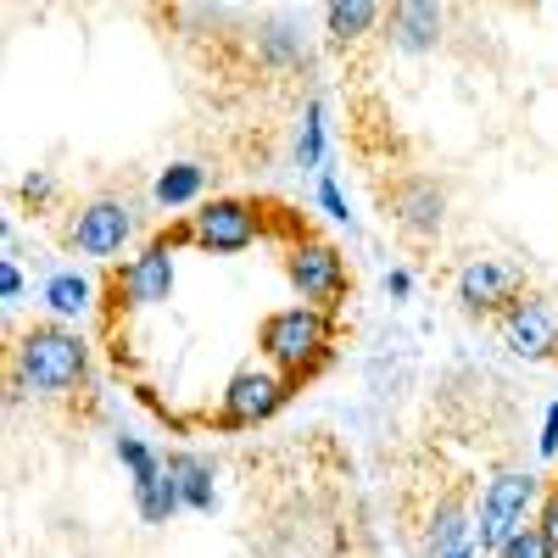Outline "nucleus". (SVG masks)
Segmentation results:
<instances>
[{
	"mask_svg": "<svg viewBox=\"0 0 558 558\" xmlns=\"http://www.w3.org/2000/svg\"><path fill=\"white\" fill-rule=\"evenodd\" d=\"M89 347L84 330L73 324H57V318H39L12 341V402L23 397H39V402H62L73 397L84 380H89Z\"/></svg>",
	"mask_w": 558,
	"mask_h": 558,
	"instance_id": "1",
	"label": "nucleus"
},
{
	"mask_svg": "<svg viewBox=\"0 0 558 558\" xmlns=\"http://www.w3.org/2000/svg\"><path fill=\"white\" fill-rule=\"evenodd\" d=\"M162 470L173 475L179 497H184V514H213L218 508V463L196 447H173L162 452Z\"/></svg>",
	"mask_w": 558,
	"mask_h": 558,
	"instance_id": "14",
	"label": "nucleus"
},
{
	"mask_svg": "<svg viewBox=\"0 0 558 558\" xmlns=\"http://www.w3.org/2000/svg\"><path fill=\"white\" fill-rule=\"evenodd\" d=\"M207 202V168L191 162V157H179L168 168H157L151 179V207L157 213H184V207H202Z\"/></svg>",
	"mask_w": 558,
	"mask_h": 558,
	"instance_id": "17",
	"label": "nucleus"
},
{
	"mask_svg": "<svg viewBox=\"0 0 558 558\" xmlns=\"http://www.w3.org/2000/svg\"><path fill=\"white\" fill-rule=\"evenodd\" d=\"M386 28V7L380 0H330L324 7V39L330 45H363L368 34H380Z\"/></svg>",
	"mask_w": 558,
	"mask_h": 558,
	"instance_id": "18",
	"label": "nucleus"
},
{
	"mask_svg": "<svg viewBox=\"0 0 558 558\" xmlns=\"http://www.w3.org/2000/svg\"><path fill=\"white\" fill-rule=\"evenodd\" d=\"M179 241L202 257H241L268 235V213L252 196H207L191 218H179Z\"/></svg>",
	"mask_w": 558,
	"mask_h": 558,
	"instance_id": "6",
	"label": "nucleus"
},
{
	"mask_svg": "<svg viewBox=\"0 0 558 558\" xmlns=\"http://www.w3.org/2000/svg\"><path fill=\"white\" fill-rule=\"evenodd\" d=\"M547 481L536 470H497L486 486H481V502H475V542H481V558H497L502 542H514L525 525H536V502H542Z\"/></svg>",
	"mask_w": 558,
	"mask_h": 558,
	"instance_id": "5",
	"label": "nucleus"
},
{
	"mask_svg": "<svg viewBox=\"0 0 558 558\" xmlns=\"http://www.w3.org/2000/svg\"><path fill=\"white\" fill-rule=\"evenodd\" d=\"M470 542H475V508H470V497H463V492L436 497L430 520H425V553L430 558H447V553L470 547Z\"/></svg>",
	"mask_w": 558,
	"mask_h": 558,
	"instance_id": "16",
	"label": "nucleus"
},
{
	"mask_svg": "<svg viewBox=\"0 0 558 558\" xmlns=\"http://www.w3.org/2000/svg\"><path fill=\"white\" fill-rule=\"evenodd\" d=\"M140 241V213L129 196H89L68 218V246L84 263H123Z\"/></svg>",
	"mask_w": 558,
	"mask_h": 558,
	"instance_id": "8",
	"label": "nucleus"
},
{
	"mask_svg": "<svg viewBox=\"0 0 558 558\" xmlns=\"http://www.w3.org/2000/svg\"><path fill=\"white\" fill-rule=\"evenodd\" d=\"M279 268H286V286L296 291V302H307L318 313H341L352 302V263L336 241L296 235L279 246Z\"/></svg>",
	"mask_w": 558,
	"mask_h": 558,
	"instance_id": "3",
	"label": "nucleus"
},
{
	"mask_svg": "<svg viewBox=\"0 0 558 558\" xmlns=\"http://www.w3.org/2000/svg\"><path fill=\"white\" fill-rule=\"evenodd\" d=\"M23 291H28L23 263H17V257H0V302H7V313H12V307H23Z\"/></svg>",
	"mask_w": 558,
	"mask_h": 558,
	"instance_id": "25",
	"label": "nucleus"
},
{
	"mask_svg": "<svg viewBox=\"0 0 558 558\" xmlns=\"http://www.w3.org/2000/svg\"><path fill=\"white\" fill-rule=\"evenodd\" d=\"M380 291H386L391 302H408V296H413V274H408V268H386V274H380Z\"/></svg>",
	"mask_w": 558,
	"mask_h": 558,
	"instance_id": "28",
	"label": "nucleus"
},
{
	"mask_svg": "<svg viewBox=\"0 0 558 558\" xmlns=\"http://www.w3.org/2000/svg\"><path fill=\"white\" fill-rule=\"evenodd\" d=\"M313 196H318V207H324V218H330V223H341V229H357V213H352V202H347V191H341V179H336L330 168L318 173Z\"/></svg>",
	"mask_w": 558,
	"mask_h": 558,
	"instance_id": "23",
	"label": "nucleus"
},
{
	"mask_svg": "<svg viewBox=\"0 0 558 558\" xmlns=\"http://www.w3.org/2000/svg\"><path fill=\"white\" fill-rule=\"evenodd\" d=\"M112 452H118V463L129 470V481H134V486H146V481H157V475H162V452H157L146 436L118 430V436H112Z\"/></svg>",
	"mask_w": 558,
	"mask_h": 558,
	"instance_id": "21",
	"label": "nucleus"
},
{
	"mask_svg": "<svg viewBox=\"0 0 558 558\" xmlns=\"http://www.w3.org/2000/svg\"><path fill=\"white\" fill-rule=\"evenodd\" d=\"M497 336L520 363H547V357H558V307L547 296L525 291L514 307L497 318Z\"/></svg>",
	"mask_w": 558,
	"mask_h": 558,
	"instance_id": "11",
	"label": "nucleus"
},
{
	"mask_svg": "<svg viewBox=\"0 0 558 558\" xmlns=\"http://www.w3.org/2000/svg\"><path fill=\"white\" fill-rule=\"evenodd\" d=\"M536 531L553 542V553H558V481H547V492H542V502H536Z\"/></svg>",
	"mask_w": 558,
	"mask_h": 558,
	"instance_id": "26",
	"label": "nucleus"
},
{
	"mask_svg": "<svg viewBox=\"0 0 558 558\" xmlns=\"http://www.w3.org/2000/svg\"><path fill=\"white\" fill-rule=\"evenodd\" d=\"M134 508H140V520H146V525H168V520H179V514H184V497H179L173 475L162 470L157 481L134 486Z\"/></svg>",
	"mask_w": 558,
	"mask_h": 558,
	"instance_id": "20",
	"label": "nucleus"
},
{
	"mask_svg": "<svg viewBox=\"0 0 558 558\" xmlns=\"http://www.w3.org/2000/svg\"><path fill=\"white\" fill-rule=\"evenodd\" d=\"M39 307L45 318H57V324H78L84 318H96L101 313V286H96V274H84L78 263H62L39 279Z\"/></svg>",
	"mask_w": 558,
	"mask_h": 558,
	"instance_id": "13",
	"label": "nucleus"
},
{
	"mask_svg": "<svg viewBox=\"0 0 558 558\" xmlns=\"http://www.w3.org/2000/svg\"><path fill=\"white\" fill-rule=\"evenodd\" d=\"M252 45H257V62H263L268 73H302V68H313L307 34H302L296 17H263Z\"/></svg>",
	"mask_w": 558,
	"mask_h": 558,
	"instance_id": "15",
	"label": "nucleus"
},
{
	"mask_svg": "<svg viewBox=\"0 0 558 558\" xmlns=\"http://www.w3.org/2000/svg\"><path fill=\"white\" fill-rule=\"evenodd\" d=\"M57 196H62V179H57L51 168H28V173L17 179V202H23L28 213H51Z\"/></svg>",
	"mask_w": 558,
	"mask_h": 558,
	"instance_id": "22",
	"label": "nucleus"
},
{
	"mask_svg": "<svg viewBox=\"0 0 558 558\" xmlns=\"http://www.w3.org/2000/svg\"><path fill=\"white\" fill-rule=\"evenodd\" d=\"M497 558H558V553H553V542H547L536 525H525L514 542H502V553H497Z\"/></svg>",
	"mask_w": 558,
	"mask_h": 558,
	"instance_id": "24",
	"label": "nucleus"
},
{
	"mask_svg": "<svg viewBox=\"0 0 558 558\" xmlns=\"http://www.w3.org/2000/svg\"><path fill=\"white\" fill-rule=\"evenodd\" d=\"M447 558H481V542H470V547H458V553H447Z\"/></svg>",
	"mask_w": 558,
	"mask_h": 558,
	"instance_id": "29",
	"label": "nucleus"
},
{
	"mask_svg": "<svg viewBox=\"0 0 558 558\" xmlns=\"http://www.w3.org/2000/svg\"><path fill=\"white\" fill-rule=\"evenodd\" d=\"M520 296H525V268L497 257V252H475L452 274V302L470 318H502Z\"/></svg>",
	"mask_w": 558,
	"mask_h": 558,
	"instance_id": "10",
	"label": "nucleus"
},
{
	"mask_svg": "<svg viewBox=\"0 0 558 558\" xmlns=\"http://www.w3.org/2000/svg\"><path fill=\"white\" fill-rule=\"evenodd\" d=\"M291 397H296V386L279 375L274 363L252 357L218 391V430H257V425H268V418L286 413Z\"/></svg>",
	"mask_w": 558,
	"mask_h": 558,
	"instance_id": "7",
	"label": "nucleus"
},
{
	"mask_svg": "<svg viewBox=\"0 0 558 558\" xmlns=\"http://www.w3.org/2000/svg\"><path fill=\"white\" fill-rule=\"evenodd\" d=\"M179 229L168 223V229H157V235H146L123 263H118V274H112V296H118V307L123 313H157V307H168L173 302V291H179Z\"/></svg>",
	"mask_w": 558,
	"mask_h": 558,
	"instance_id": "4",
	"label": "nucleus"
},
{
	"mask_svg": "<svg viewBox=\"0 0 558 558\" xmlns=\"http://www.w3.org/2000/svg\"><path fill=\"white\" fill-rule=\"evenodd\" d=\"M257 357L274 363L291 386L318 380L324 368H336V313H318L307 302L263 313V324H257Z\"/></svg>",
	"mask_w": 558,
	"mask_h": 558,
	"instance_id": "2",
	"label": "nucleus"
},
{
	"mask_svg": "<svg viewBox=\"0 0 558 558\" xmlns=\"http://www.w3.org/2000/svg\"><path fill=\"white\" fill-rule=\"evenodd\" d=\"M291 157H296L302 173H324V157H330V123H324V96H307V101H302Z\"/></svg>",
	"mask_w": 558,
	"mask_h": 558,
	"instance_id": "19",
	"label": "nucleus"
},
{
	"mask_svg": "<svg viewBox=\"0 0 558 558\" xmlns=\"http://www.w3.org/2000/svg\"><path fill=\"white\" fill-rule=\"evenodd\" d=\"M386 218L397 223V235L430 246L447 235V218H452V196L436 173H397L386 184Z\"/></svg>",
	"mask_w": 558,
	"mask_h": 558,
	"instance_id": "9",
	"label": "nucleus"
},
{
	"mask_svg": "<svg viewBox=\"0 0 558 558\" xmlns=\"http://www.w3.org/2000/svg\"><path fill=\"white\" fill-rule=\"evenodd\" d=\"M380 34L402 57H436L447 39V7H436V0H397V7H386Z\"/></svg>",
	"mask_w": 558,
	"mask_h": 558,
	"instance_id": "12",
	"label": "nucleus"
},
{
	"mask_svg": "<svg viewBox=\"0 0 558 558\" xmlns=\"http://www.w3.org/2000/svg\"><path fill=\"white\" fill-rule=\"evenodd\" d=\"M536 458H542V463H558V402H547V413H542V436H536Z\"/></svg>",
	"mask_w": 558,
	"mask_h": 558,
	"instance_id": "27",
	"label": "nucleus"
}]
</instances>
